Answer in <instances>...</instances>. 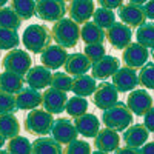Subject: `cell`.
I'll return each mask as SVG.
<instances>
[{
    "mask_svg": "<svg viewBox=\"0 0 154 154\" xmlns=\"http://www.w3.org/2000/svg\"><path fill=\"white\" fill-rule=\"evenodd\" d=\"M51 34H53V40L57 45H60L63 48H74L80 38V26L71 17L69 19L63 17V19L54 22Z\"/></svg>",
    "mask_w": 154,
    "mask_h": 154,
    "instance_id": "1",
    "label": "cell"
},
{
    "mask_svg": "<svg viewBox=\"0 0 154 154\" xmlns=\"http://www.w3.org/2000/svg\"><path fill=\"white\" fill-rule=\"evenodd\" d=\"M102 122L106 128H111L114 131H125L133 122V111L128 108L126 103L116 102V103L106 109H103L102 114Z\"/></svg>",
    "mask_w": 154,
    "mask_h": 154,
    "instance_id": "2",
    "label": "cell"
},
{
    "mask_svg": "<svg viewBox=\"0 0 154 154\" xmlns=\"http://www.w3.org/2000/svg\"><path fill=\"white\" fill-rule=\"evenodd\" d=\"M51 40H53V34L45 25H29L23 31L22 37L23 46L34 54H40L48 45H51Z\"/></svg>",
    "mask_w": 154,
    "mask_h": 154,
    "instance_id": "3",
    "label": "cell"
},
{
    "mask_svg": "<svg viewBox=\"0 0 154 154\" xmlns=\"http://www.w3.org/2000/svg\"><path fill=\"white\" fill-rule=\"evenodd\" d=\"M53 114L48 112L46 109H31L29 114L25 117L23 126L29 134L34 136H45L49 134L51 131V126H53Z\"/></svg>",
    "mask_w": 154,
    "mask_h": 154,
    "instance_id": "4",
    "label": "cell"
},
{
    "mask_svg": "<svg viewBox=\"0 0 154 154\" xmlns=\"http://www.w3.org/2000/svg\"><path fill=\"white\" fill-rule=\"evenodd\" d=\"M31 66H32V59H31V56L26 53V51H23V49L12 48L3 57V68L6 71L25 75L29 71Z\"/></svg>",
    "mask_w": 154,
    "mask_h": 154,
    "instance_id": "5",
    "label": "cell"
},
{
    "mask_svg": "<svg viewBox=\"0 0 154 154\" xmlns=\"http://www.w3.org/2000/svg\"><path fill=\"white\" fill-rule=\"evenodd\" d=\"M65 12L63 0H35V14L43 22H57L65 17Z\"/></svg>",
    "mask_w": 154,
    "mask_h": 154,
    "instance_id": "6",
    "label": "cell"
},
{
    "mask_svg": "<svg viewBox=\"0 0 154 154\" xmlns=\"http://www.w3.org/2000/svg\"><path fill=\"white\" fill-rule=\"evenodd\" d=\"M105 38L114 49H123L131 43L133 31L123 22H114L108 29H105Z\"/></svg>",
    "mask_w": 154,
    "mask_h": 154,
    "instance_id": "7",
    "label": "cell"
},
{
    "mask_svg": "<svg viewBox=\"0 0 154 154\" xmlns=\"http://www.w3.org/2000/svg\"><path fill=\"white\" fill-rule=\"evenodd\" d=\"M117 100H119V91L114 86V83L109 82L99 83L96 91L93 93V103L102 111L112 106Z\"/></svg>",
    "mask_w": 154,
    "mask_h": 154,
    "instance_id": "8",
    "label": "cell"
},
{
    "mask_svg": "<svg viewBox=\"0 0 154 154\" xmlns=\"http://www.w3.org/2000/svg\"><path fill=\"white\" fill-rule=\"evenodd\" d=\"M149 53H148V48L137 43H130L126 48H123V53H122V60L126 66H131L134 69L137 68H142L145 63L148 62Z\"/></svg>",
    "mask_w": 154,
    "mask_h": 154,
    "instance_id": "9",
    "label": "cell"
},
{
    "mask_svg": "<svg viewBox=\"0 0 154 154\" xmlns=\"http://www.w3.org/2000/svg\"><path fill=\"white\" fill-rule=\"evenodd\" d=\"M68 96L65 91H60L57 88H48L42 94V106L51 114H60L65 111Z\"/></svg>",
    "mask_w": 154,
    "mask_h": 154,
    "instance_id": "10",
    "label": "cell"
},
{
    "mask_svg": "<svg viewBox=\"0 0 154 154\" xmlns=\"http://www.w3.org/2000/svg\"><path fill=\"white\" fill-rule=\"evenodd\" d=\"M112 83L117 88L119 93L133 91V89L139 85V74L134 68L125 65L123 68H119L112 74Z\"/></svg>",
    "mask_w": 154,
    "mask_h": 154,
    "instance_id": "11",
    "label": "cell"
},
{
    "mask_svg": "<svg viewBox=\"0 0 154 154\" xmlns=\"http://www.w3.org/2000/svg\"><path fill=\"white\" fill-rule=\"evenodd\" d=\"M68 57L66 48H63L60 45H48L42 53H40V62L42 65H45L49 69H59L65 65Z\"/></svg>",
    "mask_w": 154,
    "mask_h": 154,
    "instance_id": "12",
    "label": "cell"
},
{
    "mask_svg": "<svg viewBox=\"0 0 154 154\" xmlns=\"http://www.w3.org/2000/svg\"><path fill=\"white\" fill-rule=\"evenodd\" d=\"M49 134L53 136L59 143L68 145L74 139H77V134L79 133H77L75 126H74V122H71L69 119H56L53 122Z\"/></svg>",
    "mask_w": 154,
    "mask_h": 154,
    "instance_id": "13",
    "label": "cell"
},
{
    "mask_svg": "<svg viewBox=\"0 0 154 154\" xmlns=\"http://www.w3.org/2000/svg\"><path fill=\"white\" fill-rule=\"evenodd\" d=\"M119 19L130 28H139L140 25H143L146 22L143 6L131 3V2L119 8Z\"/></svg>",
    "mask_w": 154,
    "mask_h": 154,
    "instance_id": "14",
    "label": "cell"
},
{
    "mask_svg": "<svg viewBox=\"0 0 154 154\" xmlns=\"http://www.w3.org/2000/svg\"><path fill=\"white\" fill-rule=\"evenodd\" d=\"M94 2L93 0H71L69 5L66 6V12L69 14V17L77 22V23H85L94 14Z\"/></svg>",
    "mask_w": 154,
    "mask_h": 154,
    "instance_id": "15",
    "label": "cell"
},
{
    "mask_svg": "<svg viewBox=\"0 0 154 154\" xmlns=\"http://www.w3.org/2000/svg\"><path fill=\"white\" fill-rule=\"evenodd\" d=\"M120 68V62L117 57L112 56H103L102 59H99L97 62H94L91 65V72L94 79H100V80H106L108 77H112V74Z\"/></svg>",
    "mask_w": 154,
    "mask_h": 154,
    "instance_id": "16",
    "label": "cell"
},
{
    "mask_svg": "<svg viewBox=\"0 0 154 154\" xmlns=\"http://www.w3.org/2000/svg\"><path fill=\"white\" fill-rule=\"evenodd\" d=\"M94 145L99 152H114L120 145V137L117 131L111 128H103L94 136Z\"/></svg>",
    "mask_w": 154,
    "mask_h": 154,
    "instance_id": "17",
    "label": "cell"
},
{
    "mask_svg": "<svg viewBox=\"0 0 154 154\" xmlns=\"http://www.w3.org/2000/svg\"><path fill=\"white\" fill-rule=\"evenodd\" d=\"M126 105L136 116H143L151 106H152V99L145 89H133L126 99Z\"/></svg>",
    "mask_w": 154,
    "mask_h": 154,
    "instance_id": "18",
    "label": "cell"
},
{
    "mask_svg": "<svg viewBox=\"0 0 154 154\" xmlns=\"http://www.w3.org/2000/svg\"><path fill=\"white\" fill-rule=\"evenodd\" d=\"M51 69L46 68L45 65H37V66H31L29 71L25 74V82L28 83V86H32L35 89H43L46 86H49L51 83Z\"/></svg>",
    "mask_w": 154,
    "mask_h": 154,
    "instance_id": "19",
    "label": "cell"
},
{
    "mask_svg": "<svg viewBox=\"0 0 154 154\" xmlns=\"http://www.w3.org/2000/svg\"><path fill=\"white\" fill-rule=\"evenodd\" d=\"M40 103H42V94L38 89H35L32 86L22 88L16 94V106L20 111L34 109L37 106H40Z\"/></svg>",
    "mask_w": 154,
    "mask_h": 154,
    "instance_id": "20",
    "label": "cell"
},
{
    "mask_svg": "<svg viewBox=\"0 0 154 154\" xmlns=\"http://www.w3.org/2000/svg\"><path fill=\"white\" fill-rule=\"evenodd\" d=\"M74 126L77 133L83 137H94L100 130V120L96 114L85 112L79 117H74Z\"/></svg>",
    "mask_w": 154,
    "mask_h": 154,
    "instance_id": "21",
    "label": "cell"
},
{
    "mask_svg": "<svg viewBox=\"0 0 154 154\" xmlns=\"http://www.w3.org/2000/svg\"><path fill=\"white\" fill-rule=\"evenodd\" d=\"M91 65L93 63L89 62V59L83 54V53H72V54H68L66 57V62H65V71L69 74V75H82V74H86L89 69H91Z\"/></svg>",
    "mask_w": 154,
    "mask_h": 154,
    "instance_id": "22",
    "label": "cell"
},
{
    "mask_svg": "<svg viewBox=\"0 0 154 154\" xmlns=\"http://www.w3.org/2000/svg\"><path fill=\"white\" fill-rule=\"evenodd\" d=\"M149 137V131L146 130L145 125H133V126H128L125 133H123V142L128 146H133V148H140Z\"/></svg>",
    "mask_w": 154,
    "mask_h": 154,
    "instance_id": "23",
    "label": "cell"
},
{
    "mask_svg": "<svg viewBox=\"0 0 154 154\" xmlns=\"http://www.w3.org/2000/svg\"><path fill=\"white\" fill-rule=\"evenodd\" d=\"M97 83L96 79L93 75H88V74H82V75H75L72 79V86H71V91L75 96H93V93L96 91Z\"/></svg>",
    "mask_w": 154,
    "mask_h": 154,
    "instance_id": "24",
    "label": "cell"
},
{
    "mask_svg": "<svg viewBox=\"0 0 154 154\" xmlns=\"http://www.w3.org/2000/svg\"><path fill=\"white\" fill-rule=\"evenodd\" d=\"M80 38L88 43H103L105 42V29L100 28L94 22H85L83 26L80 28Z\"/></svg>",
    "mask_w": 154,
    "mask_h": 154,
    "instance_id": "25",
    "label": "cell"
},
{
    "mask_svg": "<svg viewBox=\"0 0 154 154\" xmlns=\"http://www.w3.org/2000/svg\"><path fill=\"white\" fill-rule=\"evenodd\" d=\"M23 83H25V79L20 74L11 72V71H6V69L0 74V91L17 94L23 88Z\"/></svg>",
    "mask_w": 154,
    "mask_h": 154,
    "instance_id": "26",
    "label": "cell"
},
{
    "mask_svg": "<svg viewBox=\"0 0 154 154\" xmlns=\"http://www.w3.org/2000/svg\"><path fill=\"white\" fill-rule=\"evenodd\" d=\"M31 152H34V154H60V152H63V148H62V143H59L54 137H40L32 142Z\"/></svg>",
    "mask_w": 154,
    "mask_h": 154,
    "instance_id": "27",
    "label": "cell"
},
{
    "mask_svg": "<svg viewBox=\"0 0 154 154\" xmlns=\"http://www.w3.org/2000/svg\"><path fill=\"white\" fill-rule=\"evenodd\" d=\"M0 133L5 139H11L20 133V123L19 119L12 112L0 114Z\"/></svg>",
    "mask_w": 154,
    "mask_h": 154,
    "instance_id": "28",
    "label": "cell"
},
{
    "mask_svg": "<svg viewBox=\"0 0 154 154\" xmlns=\"http://www.w3.org/2000/svg\"><path fill=\"white\" fill-rule=\"evenodd\" d=\"M11 8L22 20H29L35 14V0H11Z\"/></svg>",
    "mask_w": 154,
    "mask_h": 154,
    "instance_id": "29",
    "label": "cell"
},
{
    "mask_svg": "<svg viewBox=\"0 0 154 154\" xmlns=\"http://www.w3.org/2000/svg\"><path fill=\"white\" fill-rule=\"evenodd\" d=\"M22 22L23 20L19 17V14L11 6L9 8H6V6L0 8V26L11 28V29H19Z\"/></svg>",
    "mask_w": 154,
    "mask_h": 154,
    "instance_id": "30",
    "label": "cell"
},
{
    "mask_svg": "<svg viewBox=\"0 0 154 154\" xmlns=\"http://www.w3.org/2000/svg\"><path fill=\"white\" fill-rule=\"evenodd\" d=\"M65 111L71 117H79V116H82L88 111V100L82 96H74L66 100Z\"/></svg>",
    "mask_w": 154,
    "mask_h": 154,
    "instance_id": "31",
    "label": "cell"
},
{
    "mask_svg": "<svg viewBox=\"0 0 154 154\" xmlns=\"http://www.w3.org/2000/svg\"><path fill=\"white\" fill-rule=\"evenodd\" d=\"M136 38L140 45L146 48H154V23L145 22L143 25H140L136 32Z\"/></svg>",
    "mask_w": 154,
    "mask_h": 154,
    "instance_id": "32",
    "label": "cell"
},
{
    "mask_svg": "<svg viewBox=\"0 0 154 154\" xmlns=\"http://www.w3.org/2000/svg\"><path fill=\"white\" fill-rule=\"evenodd\" d=\"M31 149H32V143L26 137L19 136V134L11 137L6 146V151L12 154H26V152H31Z\"/></svg>",
    "mask_w": 154,
    "mask_h": 154,
    "instance_id": "33",
    "label": "cell"
},
{
    "mask_svg": "<svg viewBox=\"0 0 154 154\" xmlns=\"http://www.w3.org/2000/svg\"><path fill=\"white\" fill-rule=\"evenodd\" d=\"M93 22L96 25H99L100 28L108 29L111 25L116 22V16H114V11L100 6L99 9H94V14H93Z\"/></svg>",
    "mask_w": 154,
    "mask_h": 154,
    "instance_id": "34",
    "label": "cell"
},
{
    "mask_svg": "<svg viewBox=\"0 0 154 154\" xmlns=\"http://www.w3.org/2000/svg\"><path fill=\"white\" fill-rule=\"evenodd\" d=\"M20 38L17 34V29H11V28H3L0 26V49H12L19 46Z\"/></svg>",
    "mask_w": 154,
    "mask_h": 154,
    "instance_id": "35",
    "label": "cell"
},
{
    "mask_svg": "<svg viewBox=\"0 0 154 154\" xmlns=\"http://www.w3.org/2000/svg\"><path fill=\"white\" fill-rule=\"evenodd\" d=\"M139 85L146 89H154V63L146 62L139 71Z\"/></svg>",
    "mask_w": 154,
    "mask_h": 154,
    "instance_id": "36",
    "label": "cell"
},
{
    "mask_svg": "<svg viewBox=\"0 0 154 154\" xmlns=\"http://www.w3.org/2000/svg\"><path fill=\"white\" fill-rule=\"evenodd\" d=\"M53 88H57L60 91H71V86H72V79L68 72H54L53 77H51V83Z\"/></svg>",
    "mask_w": 154,
    "mask_h": 154,
    "instance_id": "37",
    "label": "cell"
},
{
    "mask_svg": "<svg viewBox=\"0 0 154 154\" xmlns=\"http://www.w3.org/2000/svg\"><path fill=\"white\" fill-rule=\"evenodd\" d=\"M83 54L89 59V62L94 63L106 54V49H105L103 43H88L83 49Z\"/></svg>",
    "mask_w": 154,
    "mask_h": 154,
    "instance_id": "38",
    "label": "cell"
},
{
    "mask_svg": "<svg viewBox=\"0 0 154 154\" xmlns=\"http://www.w3.org/2000/svg\"><path fill=\"white\" fill-rule=\"evenodd\" d=\"M16 109V96L6 91H0V114L14 112Z\"/></svg>",
    "mask_w": 154,
    "mask_h": 154,
    "instance_id": "39",
    "label": "cell"
},
{
    "mask_svg": "<svg viewBox=\"0 0 154 154\" xmlns=\"http://www.w3.org/2000/svg\"><path fill=\"white\" fill-rule=\"evenodd\" d=\"M65 152L68 154H89L91 152V145L85 140H79V139H74L72 142H69L65 146Z\"/></svg>",
    "mask_w": 154,
    "mask_h": 154,
    "instance_id": "40",
    "label": "cell"
},
{
    "mask_svg": "<svg viewBox=\"0 0 154 154\" xmlns=\"http://www.w3.org/2000/svg\"><path fill=\"white\" fill-rule=\"evenodd\" d=\"M143 125L149 133H154V108L151 106L145 114H143Z\"/></svg>",
    "mask_w": 154,
    "mask_h": 154,
    "instance_id": "41",
    "label": "cell"
},
{
    "mask_svg": "<svg viewBox=\"0 0 154 154\" xmlns=\"http://www.w3.org/2000/svg\"><path fill=\"white\" fill-rule=\"evenodd\" d=\"M97 3L108 9H117L123 5V0H97Z\"/></svg>",
    "mask_w": 154,
    "mask_h": 154,
    "instance_id": "42",
    "label": "cell"
},
{
    "mask_svg": "<svg viewBox=\"0 0 154 154\" xmlns=\"http://www.w3.org/2000/svg\"><path fill=\"white\" fill-rule=\"evenodd\" d=\"M143 11H145L146 19L154 20V0H148L146 3H143Z\"/></svg>",
    "mask_w": 154,
    "mask_h": 154,
    "instance_id": "43",
    "label": "cell"
},
{
    "mask_svg": "<svg viewBox=\"0 0 154 154\" xmlns=\"http://www.w3.org/2000/svg\"><path fill=\"white\" fill-rule=\"evenodd\" d=\"M139 152H143V154H154V142H149V143H143L142 146L139 148Z\"/></svg>",
    "mask_w": 154,
    "mask_h": 154,
    "instance_id": "44",
    "label": "cell"
},
{
    "mask_svg": "<svg viewBox=\"0 0 154 154\" xmlns=\"http://www.w3.org/2000/svg\"><path fill=\"white\" fill-rule=\"evenodd\" d=\"M114 152H119V154H123V152H133V154H136V152H139V149L137 148H133V146H123V148H117Z\"/></svg>",
    "mask_w": 154,
    "mask_h": 154,
    "instance_id": "45",
    "label": "cell"
},
{
    "mask_svg": "<svg viewBox=\"0 0 154 154\" xmlns=\"http://www.w3.org/2000/svg\"><path fill=\"white\" fill-rule=\"evenodd\" d=\"M131 3H136V5H143V3H146L148 0H130Z\"/></svg>",
    "mask_w": 154,
    "mask_h": 154,
    "instance_id": "46",
    "label": "cell"
},
{
    "mask_svg": "<svg viewBox=\"0 0 154 154\" xmlns=\"http://www.w3.org/2000/svg\"><path fill=\"white\" fill-rule=\"evenodd\" d=\"M5 145V137H3V134L2 133H0V148H2Z\"/></svg>",
    "mask_w": 154,
    "mask_h": 154,
    "instance_id": "47",
    "label": "cell"
},
{
    "mask_svg": "<svg viewBox=\"0 0 154 154\" xmlns=\"http://www.w3.org/2000/svg\"><path fill=\"white\" fill-rule=\"evenodd\" d=\"M6 2H8V0H0V8H3L6 5Z\"/></svg>",
    "mask_w": 154,
    "mask_h": 154,
    "instance_id": "48",
    "label": "cell"
},
{
    "mask_svg": "<svg viewBox=\"0 0 154 154\" xmlns=\"http://www.w3.org/2000/svg\"><path fill=\"white\" fill-rule=\"evenodd\" d=\"M63 2H71V0H63Z\"/></svg>",
    "mask_w": 154,
    "mask_h": 154,
    "instance_id": "49",
    "label": "cell"
},
{
    "mask_svg": "<svg viewBox=\"0 0 154 154\" xmlns=\"http://www.w3.org/2000/svg\"><path fill=\"white\" fill-rule=\"evenodd\" d=\"M152 60H154V51H152Z\"/></svg>",
    "mask_w": 154,
    "mask_h": 154,
    "instance_id": "50",
    "label": "cell"
}]
</instances>
